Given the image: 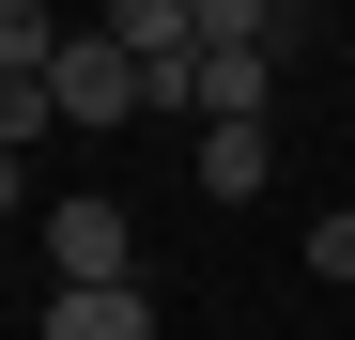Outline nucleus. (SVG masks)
<instances>
[{
  "label": "nucleus",
  "mask_w": 355,
  "mask_h": 340,
  "mask_svg": "<svg viewBox=\"0 0 355 340\" xmlns=\"http://www.w3.org/2000/svg\"><path fill=\"white\" fill-rule=\"evenodd\" d=\"M46 124H62V93H46V78H0V155H31Z\"/></svg>",
  "instance_id": "9"
},
{
  "label": "nucleus",
  "mask_w": 355,
  "mask_h": 340,
  "mask_svg": "<svg viewBox=\"0 0 355 340\" xmlns=\"http://www.w3.org/2000/svg\"><path fill=\"white\" fill-rule=\"evenodd\" d=\"M186 31H201V46H278V62L309 46V31H293V0H186Z\"/></svg>",
  "instance_id": "6"
},
{
  "label": "nucleus",
  "mask_w": 355,
  "mask_h": 340,
  "mask_svg": "<svg viewBox=\"0 0 355 340\" xmlns=\"http://www.w3.org/2000/svg\"><path fill=\"white\" fill-rule=\"evenodd\" d=\"M93 31H108V46H139V62H186V46H201V31H186V0H108Z\"/></svg>",
  "instance_id": "7"
},
{
  "label": "nucleus",
  "mask_w": 355,
  "mask_h": 340,
  "mask_svg": "<svg viewBox=\"0 0 355 340\" xmlns=\"http://www.w3.org/2000/svg\"><path fill=\"white\" fill-rule=\"evenodd\" d=\"M309 278H355V216H309Z\"/></svg>",
  "instance_id": "10"
},
{
  "label": "nucleus",
  "mask_w": 355,
  "mask_h": 340,
  "mask_svg": "<svg viewBox=\"0 0 355 340\" xmlns=\"http://www.w3.org/2000/svg\"><path fill=\"white\" fill-rule=\"evenodd\" d=\"M62 62V16H46V0H0V78H46Z\"/></svg>",
  "instance_id": "8"
},
{
  "label": "nucleus",
  "mask_w": 355,
  "mask_h": 340,
  "mask_svg": "<svg viewBox=\"0 0 355 340\" xmlns=\"http://www.w3.org/2000/svg\"><path fill=\"white\" fill-rule=\"evenodd\" d=\"M16 201H31V170H16V155H0V216H16Z\"/></svg>",
  "instance_id": "11"
},
{
  "label": "nucleus",
  "mask_w": 355,
  "mask_h": 340,
  "mask_svg": "<svg viewBox=\"0 0 355 340\" xmlns=\"http://www.w3.org/2000/svg\"><path fill=\"white\" fill-rule=\"evenodd\" d=\"M46 93H62V124H124V108H155V62H139V46H108V31H62Z\"/></svg>",
  "instance_id": "1"
},
{
  "label": "nucleus",
  "mask_w": 355,
  "mask_h": 340,
  "mask_svg": "<svg viewBox=\"0 0 355 340\" xmlns=\"http://www.w3.org/2000/svg\"><path fill=\"white\" fill-rule=\"evenodd\" d=\"M46 263H62V278H139L124 201H62V216H46Z\"/></svg>",
  "instance_id": "4"
},
{
  "label": "nucleus",
  "mask_w": 355,
  "mask_h": 340,
  "mask_svg": "<svg viewBox=\"0 0 355 340\" xmlns=\"http://www.w3.org/2000/svg\"><path fill=\"white\" fill-rule=\"evenodd\" d=\"M278 186V139L263 124H201V201H263Z\"/></svg>",
  "instance_id": "5"
},
{
  "label": "nucleus",
  "mask_w": 355,
  "mask_h": 340,
  "mask_svg": "<svg viewBox=\"0 0 355 340\" xmlns=\"http://www.w3.org/2000/svg\"><path fill=\"white\" fill-rule=\"evenodd\" d=\"M278 46H201V62H186V93H170V108H201V124H263V108H278Z\"/></svg>",
  "instance_id": "2"
},
{
  "label": "nucleus",
  "mask_w": 355,
  "mask_h": 340,
  "mask_svg": "<svg viewBox=\"0 0 355 340\" xmlns=\"http://www.w3.org/2000/svg\"><path fill=\"white\" fill-rule=\"evenodd\" d=\"M46 340H155L139 278H46Z\"/></svg>",
  "instance_id": "3"
}]
</instances>
